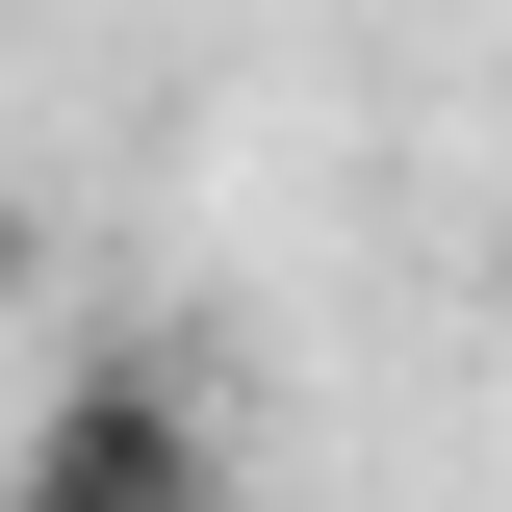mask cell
Instances as JSON below:
<instances>
[{
  "label": "cell",
  "instance_id": "cell-1",
  "mask_svg": "<svg viewBox=\"0 0 512 512\" xmlns=\"http://www.w3.org/2000/svg\"><path fill=\"white\" fill-rule=\"evenodd\" d=\"M0 512H231L205 384H180V359H77V384H52V436L0 461Z\"/></svg>",
  "mask_w": 512,
  "mask_h": 512
},
{
  "label": "cell",
  "instance_id": "cell-2",
  "mask_svg": "<svg viewBox=\"0 0 512 512\" xmlns=\"http://www.w3.org/2000/svg\"><path fill=\"white\" fill-rule=\"evenodd\" d=\"M0 308H26V205H0Z\"/></svg>",
  "mask_w": 512,
  "mask_h": 512
}]
</instances>
